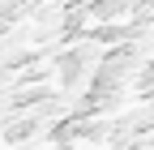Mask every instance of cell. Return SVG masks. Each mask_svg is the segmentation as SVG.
<instances>
[{
	"instance_id": "cell-1",
	"label": "cell",
	"mask_w": 154,
	"mask_h": 150,
	"mask_svg": "<svg viewBox=\"0 0 154 150\" xmlns=\"http://www.w3.org/2000/svg\"><path fill=\"white\" fill-rule=\"evenodd\" d=\"M60 69H64V82H77L90 69V52H69L64 60H60Z\"/></svg>"
},
{
	"instance_id": "cell-2",
	"label": "cell",
	"mask_w": 154,
	"mask_h": 150,
	"mask_svg": "<svg viewBox=\"0 0 154 150\" xmlns=\"http://www.w3.org/2000/svg\"><path fill=\"white\" fill-rule=\"evenodd\" d=\"M30 5H34V0H0V22H5V26L17 22V17H22Z\"/></svg>"
},
{
	"instance_id": "cell-3",
	"label": "cell",
	"mask_w": 154,
	"mask_h": 150,
	"mask_svg": "<svg viewBox=\"0 0 154 150\" xmlns=\"http://www.w3.org/2000/svg\"><path fill=\"white\" fill-rule=\"evenodd\" d=\"M0 34H5V22H0Z\"/></svg>"
}]
</instances>
